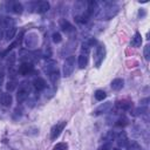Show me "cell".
<instances>
[{
	"instance_id": "obj_1",
	"label": "cell",
	"mask_w": 150,
	"mask_h": 150,
	"mask_svg": "<svg viewBox=\"0 0 150 150\" xmlns=\"http://www.w3.org/2000/svg\"><path fill=\"white\" fill-rule=\"evenodd\" d=\"M118 13V6L112 2H105L103 8L97 11L96 16L100 20H110Z\"/></svg>"
},
{
	"instance_id": "obj_2",
	"label": "cell",
	"mask_w": 150,
	"mask_h": 150,
	"mask_svg": "<svg viewBox=\"0 0 150 150\" xmlns=\"http://www.w3.org/2000/svg\"><path fill=\"white\" fill-rule=\"evenodd\" d=\"M94 63H95V67H100L101 63L103 62L104 57H105V47L104 45H98L96 46V49L94 52Z\"/></svg>"
},
{
	"instance_id": "obj_3",
	"label": "cell",
	"mask_w": 150,
	"mask_h": 150,
	"mask_svg": "<svg viewBox=\"0 0 150 150\" xmlns=\"http://www.w3.org/2000/svg\"><path fill=\"white\" fill-rule=\"evenodd\" d=\"M74 67H75V56L70 55L63 62V76L66 77L70 76L71 73L74 71Z\"/></svg>"
},
{
	"instance_id": "obj_4",
	"label": "cell",
	"mask_w": 150,
	"mask_h": 150,
	"mask_svg": "<svg viewBox=\"0 0 150 150\" xmlns=\"http://www.w3.org/2000/svg\"><path fill=\"white\" fill-rule=\"evenodd\" d=\"M64 127H66V121H61V122L56 123L52 128V130H50V139L52 141H55L60 136V134H61V131L63 130Z\"/></svg>"
},
{
	"instance_id": "obj_5",
	"label": "cell",
	"mask_w": 150,
	"mask_h": 150,
	"mask_svg": "<svg viewBox=\"0 0 150 150\" xmlns=\"http://www.w3.org/2000/svg\"><path fill=\"white\" fill-rule=\"evenodd\" d=\"M33 70H34V66H33L32 62H22L21 66L18 69V73H20L21 75H25L26 76V75L32 74Z\"/></svg>"
},
{
	"instance_id": "obj_6",
	"label": "cell",
	"mask_w": 150,
	"mask_h": 150,
	"mask_svg": "<svg viewBox=\"0 0 150 150\" xmlns=\"http://www.w3.org/2000/svg\"><path fill=\"white\" fill-rule=\"evenodd\" d=\"M115 139H116V142H117V145L120 146V148H122V149H125V146H127V144H128V137H127V134H125V131H121V132H118V134H116V137H115Z\"/></svg>"
},
{
	"instance_id": "obj_7",
	"label": "cell",
	"mask_w": 150,
	"mask_h": 150,
	"mask_svg": "<svg viewBox=\"0 0 150 150\" xmlns=\"http://www.w3.org/2000/svg\"><path fill=\"white\" fill-rule=\"evenodd\" d=\"M28 95H29V90H28L26 87L22 86V87L19 89L18 94H16V100H18V102H19V103H22L23 101H26V100L28 98Z\"/></svg>"
},
{
	"instance_id": "obj_8",
	"label": "cell",
	"mask_w": 150,
	"mask_h": 150,
	"mask_svg": "<svg viewBox=\"0 0 150 150\" xmlns=\"http://www.w3.org/2000/svg\"><path fill=\"white\" fill-rule=\"evenodd\" d=\"M112 107V103L111 102H105L101 105H98L95 110H94V115H101V114H104V112H108Z\"/></svg>"
},
{
	"instance_id": "obj_9",
	"label": "cell",
	"mask_w": 150,
	"mask_h": 150,
	"mask_svg": "<svg viewBox=\"0 0 150 150\" xmlns=\"http://www.w3.org/2000/svg\"><path fill=\"white\" fill-rule=\"evenodd\" d=\"M33 87L39 91V90H43V89L47 87V83H46V81H45L43 79L36 77V79H34V81H33Z\"/></svg>"
},
{
	"instance_id": "obj_10",
	"label": "cell",
	"mask_w": 150,
	"mask_h": 150,
	"mask_svg": "<svg viewBox=\"0 0 150 150\" xmlns=\"http://www.w3.org/2000/svg\"><path fill=\"white\" fill-rule=\"evenodd\" d=\"M60 26H61L62 30H63V32H66V33H71V32H74V30H75L74 26H73L69 21H67V20H64V19L60 21Z\"/></svg>"
},
{
	"instance_id": "obj_11",
	"label": "cell",
	"mask_w": 150,
	"mask_h": 150,
	"mask_svg": "<svg viewBox=\"0 0 150 150\" xmlns=\"http://www.w3.org/2000/svg\"><path fill=\"white\" fill-rule=\"evenodd\" d=\"M49 7H50L49 6V2H47V1H39L36 4L35 9H36L38 13H46L49 9Z\"/></svg>"
},
{
	"instance_id": "obj_12",
	"label": "cell",
	"mask_w": 150,
	"mask_h": 150,
	"mask_svg": "<svg viewBox=\"0 0 150 150\" xmlns=\"http://www.w3.org/2000/svg\"><path fill=\"white\" fill-rule=\"evenodd\" d=\"M130 45H131L132 47H135V48H137V47H139V46L142 45V35H141V33L136 32V33L134 34V36L131 38Z\"/></svg>"
},
{
	"instance_id": "obj_13",
	"label": "cell",
	"mask_w": 150,
	"mask_h": 150,
	"mask_svg": "<svg viewBox=\"0 0 150 150\" xmlns=\"http://www.w3.org/2000/svg\"><path fill=\"white\" fill-rule=\"evenodd\" d=\"M110 86H111V88L114 90H121L123 88V86H124V81L122 79H114L111 81V84Z\"/></svg>"
},
{
	"instance_id": "obj_14",
	"label": "cell",
	"mask_w": 150,
	"mask_h": 150,
	"mask_svg": "<svg viewBox=\"0 0 150 150\" xmlns=\"http://www.w3.org/2000/svg\"><path fill=\"white\" fill-rule=\"evenodd\" d=\"M12 95L11 94H2L1 95V104L4 105V107H9L11 104H12Z\"/></svg>"
},
{
	"instance_id": "obj_15",
	"label": "cell",
	"mask_w": 150,
	"mask_h": 150,
	"mask_svg": "<svg viewBox=\"0 0 150 150\" xmlns=\"http://www.w3.org/2000/svg\"><path fill=\"white\" fill-rule=\"evenodd\" d=\"M116 105H117V108H120L122 110H130L132 107L131 102H129V101H118V102H116Z\"/></svg>"
},
{
	"instance_id": "obj_16",
	"label": "cell",
	"mask_w": 150,
	"mask_h": 150,
	"mask_svg": "<svg viewBox=\"0 0 150 150\" xmlns=\"http://www.w3.org/2000/svg\"><path fill=\"white\" fill-rule=\"evenodd\" d=\"M0 25L2 27H6L7 29L11 27H14V22H13V20H11V18H2L0 20Z\"/></svg>"
},
{
	"instance_id": "obj_17",
	"label": "cell",
	"mask_w": 150,
	"mask_h": 150,
	"mask_svg": "<svg viewBox=\"0 0 150 150\" xmlns=\"http://www.w3.org/2000/svg\"><path fill=\"white\" fill-rule=\"evenodd\" d=\"M15 33H16V27H15V26H14V27H11V28H8V29L6 30V33H5V39H6L7 41L12 40V39L14 38Z\"/></svg>"
},
{
	"instance_id": "obj_18",
	"label": "cell",
	"mask_w": 150,
	"mask_h": 150,
	"mask_svg": "<svg viewBox=\"0 0 150 150\" xmlns=\"http://www.w3.org/2000/svg\"><path fill=\"white\" fill-rule=\"evenodd\" d=\"M127 150H142L139 144L136 141H128V144L125 146Z\"/></svg>"
},
{
	"instance_id": "obj_19",
	"label": "cell",
	"mask_w": 150,
	"mask_h": 150,
	"mask_svg": "<svg viewBox=\"0 0 150 150\" xmlns=\"http://www.w3.org/2000/svg\"><path fill=\"white\" fill-rule=\"evenodd\" d=\"M12 9H13L14 13H16V14H21L22 11H23V6H22L20 2H14L13 6H12Z\"/></svg>"
},
{
	"instance_id": "obj_20",
	"label": "cell",
	"mask_w": 150,
	"mask_h": 150,
	"mask_svg": "<svg viewBox=\"0 0 150 150\" xmlns=\"http://www.w3.org/2000/svg\"><path fill=\"white\" fill-rule=\"evenodd\" d=\"M105 97H107V94H105V91H104V90L98 89V90H96V91H95V98H96L97 101H103Z\"/></svg>"
},
{
	"instance_id": "obj_21",
	"label": "cell",
	"mask_w": 150,
	"mask_h": 150,
	"mask_svg": "<svg viewBox=\"0 0 150 150\" xmlns=\"http://www.w3.org/2000/svg\"><path fill=\"white\" fill-rule=\"evenodd\" d=\"M16 88V82L14 81V80H9L8 82H7V84H6V89H7V91H13L14 89Z\"/></svg>"
},
{
	"instance_id": "obj_22",
	"label": "cell",
	"mask_w": 150,
	"mask_h": 150,
	"mask_svg": "<svg viewBox=\"0 0 150 150\" xmlns=\"http://www.w3.org/2000/svg\"><path fill=\"white\" fill-rule=\"evenodd\" d=\"M128 124H129V122H128V120L125 117H120L115 123V125H117V127H125Z\"/></svg>"
},
{
	"instance_id": "obj_23",
	"label": "cell",
	"mask_w": 150,
	"mask_h": 150,
	"mask_svg": "<svg viewBox=\"0 0 150 150\" xmlns=\"http://www.w3.org/2000/svg\"><path fill=\"white\" fill-rule=\"evenodd\" d=\"M52 40H53V42H54V43H60V42H61V40H62L61 34H60L59 32L53 33V35H52Z\"/></svg>"
},
{
	"instance_id": "obj_24",
	"label": "cell",
	"mask_w": 150,
	"mask_h": 150,
	"mask_svg": "<svg viewBox=\"0 0 150 150\" xmlns=\"http://www.w3.org/2000/svg\"><path fill=\"white\" fill-rule=\"evenodd\" d=\"M148 111V109H146V107H139V108H137L135 111H134V116H139V115H142V114H145Z\"/></svg>"
},
{
	"instance_id": "obj_25",
	"label": "cell",
	"mask_w": 150,
	"mask_h": 150,
	"mask_svg": "<svg viewBox=\"0 0 150 150\" xmlns=\"http://www.w3.org/2000/svg\"><path fill=\"white\" fill-rule=\"evenodd\" d=\"M67 149H68V145H67V143H63V142L55 144L53 148V150H67Z\"/></svg>"
},
{
	"instance_id": "obj_26",
	"label": "cell",
	"mask_w": 150,
	"mask_h": 150,
	"mask_svg": "<svg viewBox=\"0 0 150 150\" xmlns=\"http://www.w3.org/2000/svg\"><path fill=\"white\" fill-rule=\"evenodd\" d=\"M144 57H145V60L150 59V45H145V47H144Z\"/></svg>"
},
{
	"instance_id": "obj_27",
	"label": "cell",
	"mask_w": 150,
	"mask_h": 150,
	"mask_svg": "<svg viewBox=\"0 0 150 150\" xmlns=\"http://www.w3.org/2000/svg\"><path fill=\"white\" fill-rule=\"evenodd\" d=\"M112 148H111V143H109V142H105L103 145H101L100 146V149L98 150H111Z\"/></svg>"
},
{
	"instance_id": "obj_28",
	"label": "cell",
	"mask_w": 150,
	"mask_h": 150,
	"mask_svg": "<svg viewBox=\"0 0 150 150\" xmlns=\"http://www.w3.org/2000/svg\"><path fill=\"white\" fill-rule=\"evenodd\" d=\"M4 77H5V71H4L2 68H0V86H1L2 82H4Z\"/></svg>"
},
{
	"instance_id": "obj_29",
	"label": "cell",
	"mask_w": 150,
	"mask_h": 150,
	"mask_svg": "<svg viewBox=\"0 0 150 150\" xmlns=\"http://www.w3.org/2000/svg\"><path fill=\"white\" fill-rule=\"evenodd\" d=\"M138 15L141 16V18H143L144 15H145V12H144V9L142 8V9H139V12H138Z\"/></svg>"
},
{
	"instance_id": "obj_30",
	"label": "cell",
	"mask_w": 150,
	"mask_h": 150,
	"mask_svg": "<svg viewBox=\"0 0 150 150\" xmlns=\"http://www.w3.org/2000/svg\"><path fill=\"white\" fill-rule=\"evenodd\" d=\"M111 150H121V149H118V148H115V149H111Z\"/></svg>"
},
{
	"instance_id": "obj_31",
	"label": "cell",
	"mask_w": 150,
	"mask_h": 150,
	"mask_svg": "<svg viewBox=\"0 0 150 150\" xmlns=\"http://www.w3.org/2000/svg\"><path fill=\"white\" fill-rule=\"evenodd\" d=\"M0 36H1V33H0Z\"/></svg>"
}]
</instances>
